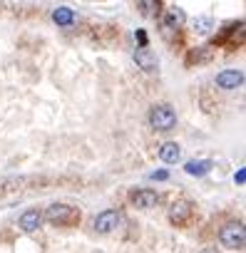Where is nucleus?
Returning <instances> with one entry per match:
<instances>
[{
    "mask_svg": "<svg viewBox=\"0 0 246 253\" xmlns=\"http://www.w3.org/2000/svg\"><path fill=\"white\" fill-rule=\"evenodd\" d=\"M201 253H216V248H204Z\"/></svg>",
    "mask_w": 246,
    "mask_h": 253,
    "instance_id": "nucleus-16",
    "label": "nucleus"
},
{
    "mask_svg": "<svg viewBox=\"0 0 246 253\" xmlns=\"http://www.w3.org/2000/svg\"><path fill=\"white\" fill-rule=\"evenodd\" d=\"M130 201H132L137 209H152V206L159 201V196H157V191H152V189H137V191L130 196Z\"/></svg>",
    "mask_w": 246,
    "mask_h": 253,
    "instance_id": "nucleus-8",
    "label": "nucleus"
},
{
    "mask_svg": "<svg viewBox=\"0 0 246 253\" xmlns=\"http://www.w3.org/2000/svg\"><path fill=\"white\" fill-rule=\"evenodd\" d=\"M52 20L57 23V25H72V20H75V10L72 8H67V5H62V8H57V10H52Z\"/></svg>",
    "mask_w": 246,
    "mask_h": 253,
    "instance_id": "nucleus-11",
    "label": "nucleus"
},
{
    "mask_svg": "<svg viewBox=\"0 0 246 253\" xmlns=\"http://www.w3.org/2000/svg\"><path fill=\"white\" fill-rule=\"evenodd\" d=\"M135 62H137V67L145 70V72H157V70H159V60H157V55H154L149 47H137V50H135Z\"/></svg>",
    "mask_w": 246,
    "mask_h": 253,
    "instance_id": "nucleus-5",
    "label": "nucleus"
},
{
    "mask_svg": "<svg viewBox=\"0 0 246 253\" xmlns=\"http://www.w3.org/2000/svg\"><path fill=\"white\" fill-rule=\"evenodd\" d=\"M189 216H192V204H189V201H174V204L169 206V221H172V223L182 226V223L189 221Z\"/></svg>",
    "mask_w": 246,
    "mask_h": 253,
    "instance_id": "nucleus-7",
    "label": "nucleus"
},
{
    "mask_svg": "<svg viewBox=\"0 0 246 253\" xmlns=\"http://www.w3.org/2000/svg\"><path fill=\"white\" fill-rule=\"evenodd\" d=\"M119 221H122L119 211L107 209V211L97 213V218H95V231H97V233H112V231L119 226Z\"/></svg>",
    "mask_w": 246,
    "mask_h": 253,
    "instance_id": "nucleus-4",
    "label": "nucleus"
},
{
    "mask_svg": "<svg viewBox=\"0 0 246 253\" xmlns=\"http://www.w3.org/2000/svg\"><path fill=\"white\" fill-rule=\"evenodd\" d=\"M45 218L52 226H72V223L80 221V211L70 204H50L48 211H45Z\"/></svg>",
    "mask_w": 246,
    "mask_h": 253,
    "instance_id": "nucleus-2",
    "label": "nucleus"
},
{
    "mask_svg": "<svg viewBox=\"0 0 246 253\" xmlns=\"http://www.w3.org/2000/svg\"><path fill=\"white\" fill-rule=\"evenodd\" d=\"M209 169H211V162H187V167H184V171L189 174V176H204V174H209Z\"/></svg>",
    "mask_w": 246,
    "mask_h": 253,
    "instance_id": "nucleus-12",
    "label": "nucleus"
},
{
    "mask_svg": "<svg viewBox=\"0 0 246 253\" xmlns=\"http://www.w3.org/2000/svg\"><path fill=\"white\" fill-rule=\"evenodd\" d=\"M211 18H197V23H194V33H199V35H206L209 30H211Z\"/></svg>",
    "mask_w": 246,
    "mask_h": 253,
    "instance_id": "nucleus-14",
    "label": "nucleus"
},
{
    "mask_svg": "<svg viewBox=\"0 0 246 253\" xmlns=\"http://www.w3.org/2000/svg\"><path fill=\"white\" fill-rule=\"evenodd\" d=\"M149 124L157 132H172L177 126V112L172 109V104H154L149 109Z\"/></svg>",
    "mask_w": 246,
    "mask_h": 253,
    "instance_id": "nucleus-1",
    "label": "nucleus"
},
{
    "mask_svg": "<svg viewBox=\"0 0 246 253\" xmlns=\"http://www.w3.org/2000/svg\"><path fill=\"white\" fill-rule=\"evenodd\" d=\"M40 223H43V213H40L38 209H28V211L20 216V228H23L25 233L38 231V228H40Z\"/></svg>",
    "mask_w": 246,
    "mask_h": 253,
    "instance_id": "nucleus-9",
    "label": "nucleus"
},
{
    "mask_svg": "<svg viewBox=\"0 0 246 253\" xmlns=\"http://www.w3.org/2000/svg\"><path fill=\"white\" fill-rule=\"evenodd\" d=\"M219 241L224 248H231V251H241L244 243H246V231H244V223L239 221H231L226 223L221 231H219Z\"/></svg>",
    "mask_w": 246,
    "mask_h": 253,
    "instance_id": "nucleus-3",
    "label": "nucleus"
},
{
    "mask_svg": "<svg viewBox=\"0 0 246 253\" xmlns=\"http://www.w3.org/2000/svg\"><path fill=\"white\" fill-rule=\"evenodd\" d=\"M159 159L167 162V164H177V162L182 159V147H179L177 142L162 144V147H159Z\"/></svg>",
    "mask_w": 246,
    "mask_h": 253,
    "instance_id": "nucleus-10",
    "label": "nucleus"
},
{
    "mask_svg": "<svg viewBox=\"0 0 246 253\" xmlns=\"http://www.w3.org/2000/svg\"><path fill=\"white\" fill-rule=\"evenodd\" d=\"M184 25V10L182 8H172L169 13H167V28L169 30H177V28H182Z\"/></svg>",
    "mask_w": 246,
    "mask_h": 253,
    "instance_id": "nucleus-13",
    "label": "nucleus"
},
{
    "mask_svg": "<svg viewBox=\"0 0 246 253\" xmlns=\"http://www.w3.org/2000/svg\"><path fill=\"white\" fill-rule=\"evenodd\" d=\"M214 82H216L219 89H236V87L244 82V72H241V70H234V67H231V70H221Z\"/></svg>",
    "mask_w": 246,
    "mask_h": 253,
    "instance_id": "nucleus-6",
    "label": "nucleus"
},
{
    "mask_svg": "<svg viewBox=\"0 0 246 253\" xmlns=\"http://www.w3.org/2000/svg\"><path fill=\"white\" fill-rule=\"evenodd\" d=\"M167 176H169L167 171H152V174H149V179H159V181H164Z\"/></svg>",
    "mask_w": 246,
    "mask_h": 253,
    "instance_id": "nucleus-15",
    "label": "nucleus"
}]
</instances>
